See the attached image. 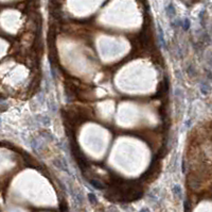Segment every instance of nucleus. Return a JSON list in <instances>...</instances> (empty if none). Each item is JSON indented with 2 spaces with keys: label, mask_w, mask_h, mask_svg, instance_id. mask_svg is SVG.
<instances>
[{
  "label": "nucleus",
  "mask_w": 212,
  "mask_h": 212,
  "mask_svg": "<svg viewBox=\"0 0 212 212\" xmlns=\"http://www.w3.org/2000/svg\"><path fill=\"white\" fill-rule=\"evenodd\" d=\"M89 198H90V201H91V203H94V201H96V198H94V195L92 194H89Z\"/></svg>",
  "instance_id": "obj_1"
}]
</instances>
